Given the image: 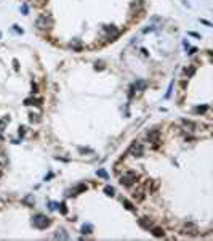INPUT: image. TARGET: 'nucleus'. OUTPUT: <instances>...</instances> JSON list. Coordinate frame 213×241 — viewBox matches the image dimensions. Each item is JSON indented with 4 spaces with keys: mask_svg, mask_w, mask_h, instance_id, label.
Wrapping results in <instances>:
<instances>
[{
    "mask_svg": "<svg viewBox=\"0 0 213 241\" xmlns=\"http://www.w3.org/2000/svg\"><path fill=\"white\" fill-rule=\"evenodd\" d=\"M96 174H98L99 177H103V178H108V172H106V170H103V169H99Z\"/></svg>",
    "mask_w": 213,
    "mask_h": 241,
    "instance_id": "a211bd4d",
    "label": "nucleus"
},
{
    "mask_svg": "<svg viewBox=\"0 0 213 241\" xmlns=\"http://www.w3.org/2000/svg\"><path fill=\"white\" fill-rule=\"evenodd\" d=\"M21 10H22V15H27V5H22Z\"/></svg>",
    "mask_w": 213,
    "mask_h": 241,
    "instance_id": "412c9836",
    "label": "nucleus"
},
{
    "mask_svg": "<svg viewBox=\"0 0 213 241\" xmlns=\"http://www.w3.org/2000/svg\"><path fill=\"white\" fill-rule=\"evenodd\" d=\"M130 153L135 156V158H139V156H143V153H144V150H143V146L141 145H133V146L130 148Z\"/></svg>",
    "mask_w": 213,
    "mask_h": 241,
    "instance_id": "20e7f679",
    "label": "nucleus"
},
{
    "mask_svg": "<svg viewBox=\"0 0 213 241\" xmlns=\"http://www.w3.org/2000/svg\"><path fill=\"white\" fill-rule=\"evenodd\" d=\"M139 225H141V227H146V228H148V227L151 225V222H146V220H139Z\"/></svg>",
    "mask_w": 213,
    "mask_h": 241,
    "instance_id": "aec40b11",
    "label": "nucleus"
},
{
    "mask_svg": "<svg viewBox=\"0 0 213 241\" xmlns=\"http://www.w3.org/2000/svg\"><path fill=\"white\" fill-rule=\"evenodd\" d=\"M55 238L56 239H67V238H69V235H67V232H66L64 228H59V230H56Z\"/></svg>",
    "mask_w": 213,
    "mask_h": 241,
    "instance_id": "39448f33",
    "label": "nucleus"
},
{
    "mask_svg": "<svg viewBox=\"0 0 213 241\" xmlns=\"http://www.w3.org/2000/svg\"><path fill=\"white\" fill-rule=\"evenodd\" d=\"M47 23H48V19L45 18V16H42V18H38L37 26H38V27H47Z\"/></svg>",
    "mask_w": 213,
    "mask_h": 241,
    "instance_id": "6e6552de",
    "label": "nucleus"
},
{
    "mask_svg": "<svg viewBox=\"0 0 213 241\" xmlns=\"http://www.w3.org/2000/svg\"><path fill=\"white\" fill-rule=\"evenodd\" d=\"M195 52H197V48H195V47H192V48H191L188 53H189V55H192V53H195Z\"/></svg>",
    "mask_w": 213,
    "mask_h": 241,
    "instance_id": "5701e85b",
    "label": "nucleus"
},
{
    "mask_svg": "<svg viewBox=\"0 0 213 241\" xmlns=\"http://www.w3.org/2000/svg\"><path fill=\"white\" fill-rule=\"evenodd\" d=\"M183 233H189V235H195L197 233V227L194 225V223H188L186 227H184V230H183Z\"/></svg>",
    "mask_w": 213,
    "mask_h": 241,
    "instance_id": "423d86ee",
    "label": "nucleus"
},
{
    "mask_svg": "<svg viewBox=\"0 0 213 241\" xmlns=\"http://www.w3.org/2000/svg\"><path fill=\"white\" fill-rule=\"evenodd\" d=\"M0 39H2V32H0Z\"/></svg>",
    "mask_w": 213,
    "mask_h": 241,
    "instance_id": "393cba45",
    "label": "nucleus"
},
{
    "mask_svg": "<svg viewBox=\"0 0 213 241\" xmlns=\"http://www.w3.org/2000/svg\"><path fill=\"white\" fill-rule=\"evenodd\" d=\"M122 203H123V206H125L128 211H133V209H135V207H133V204H131V203H130V201H128V199H123Z\"/></svg>",
    "mask_w": 213,
    "mask_h": 241,
    "instance_id": "4468645a",
    "label": "nucleus"
},
{
    "mask_svg": "<svg viewBox=\"0 0 213 241\" xmlns=\"http://www.w3.org/2000/svg\"><path fill=\"white\" fill-rule=\"evenodd\" d=\"M40 103H42L40 100H32V98L24 100V105H40Z\"/></svg>",
    "mask_w": 213,
    "mask_h": 241,
    "instance_id": "9d476101",
    "label": "nucleus"
},
{
    "mask_svg": "<svg viewBox=\"0 0 213 241\" xmlns=\"http://www.w3.org/2000/svg\"><path fill=\"white\" fill-rule=\"evenodd\" d=\"M92 230H93V227H92V225H88V223H87V225H83V227H82V233L88 235V233H92Z\"/></svg>",
    "mask_w": 213,
    "mask_h": 241,
    "instance_id": "f8f14e48",
    "label": "nucleus"
},
{
    "mask_svg": "<svg viewBox=\"0 0 213 241\" xmlns=\"http://www.w3.org/2000/svg\"><path fill=\"white\" fill-rule=\"evenodd\" d=\"M7 164V158H5V154L0 153V166H5Z\"/></svg>",
    "mask_w": 213,
    "mask_h": 241,
    "instance_id": "6ab92c4d",
    "label": "nucleus"
},
{
    "mask_svg": "<svg viewBox=\"0 0 213 241\" xmlns=\"http://www.w3.org/2000/svg\"><path fill=\"white\" fill-rule=\"evenodd\" d=\"M34 201H35V199H34V196L29 195V196H26V198L22 199V203H24V204H34Z\"/></svg>",
    "mask_w": 213,
    "mask_h": 241,
    "instance_id": "9b49d317",
    "label": "nucleus"
},
{
    "mask_svg": "<svg viewBox=\"0 0 213 241\" xmlns=\"http://www.w3.org/2000/svg\"><path fill=\"white\" fill-rule=\"evenodd\" d=\"M200 23H204V24H205V26H211V24H210V23H208V21H205V19H200Z\"/></svg>",
    "mask_w": 213,
    "mask_h": 241,
    "instance_id": "b1692460",
    "label": "nucleus"
},
{
    "mask_svg": "<svg viewBox=\"0 0 213 241\" xmlns=\"http://www.w3.org/2000/svg\"><path fill=\"white\" fill-rule=\"evenodd\" d=\"M32 223H34V227H35V228L43 230V228H47L50 223H52V220H50L47 215H43V214H37V215H34Z\"/></svg>",
    "mask_w": 213,
    "mask_h": 241,
    "instance_id": "f257e3e1",
    "label": "nucleus"
},
{
    "mask_svg": "<svg viewBox=\"0 0 213 241\" xmlns=\"http://www.w3.org/2000/svg\"><path fill=\"white\" fill-rule=\"evenodd\" d=\"M37 84H32V93H37Z\"/></svg>",
    "mask_w": 213,
    "mask_h": 241,
    "instance_id": "4be33fe9",
    "label": "nucleus"
},
{
    "mask_svg": "<svg viewBox=\"0 0 213 241\" xmlns=\"http://www.w3.org/2000/svg\"><path fill=\"white\" fill-rule=\"evenodd\" d=\"M58 209L61 211V214H66V212H67V207H66V204H64V203L58 204Z\"/></svg>",
    "mask_w": 213,
    "mask_h": 241,
    "instance_id": "f3484780",
    "label": "nucleus"
},
{
    "mask_svg": "<svg viewBox=\"0 0 213 241\" xmlns=\"http://www.w3.org/2000/svg\"><path fill=\"white\" fill-rule=\"evenodd\" d=\"M207 109H208V106H197L194 111H195V113H205Z\"/></svg>",
    "mask_w": 213,
    "mask_h": 241,
    "instance_id": "dca6fc26",
    "label": "nucleus"
},
{
    "mask_svg": "<svg viewBox=\"0 0 213 241\" xmlns=\"http://www.w3.org/2000/svg\"><path fill=\"white\" fill-rule=\"evenodd\" d=\"M8 121H10V117H8V116H5L3 119H0V130H3V127H5V124H7Z\"/></svg>",
    "mask_w": 213,
    "mask_h": 241,
    "instance_id": "2eb2a0df",
    "label": "nucleus"
},
{
    "mask_svg": "<svg viewBox=\"0 0 213 241\" xmlns=\"http://www.w3.org/2000/svg\"><path fill=\"white\" fill-rule=\"evenodd\" d=\"M152 235H154V236H157V238H160V236H164V230H162V228H154L152 230Z\"/></svg>",
    "mask_w": 213,
    "mask_h": 241,
    "instance_id": "1a4fd4ad",
    "label": "nucleus"
},
{
    "mask_svg": "<svg viewBox=\"0 0 213 241\" xmlns=\"http://www.w3.org/2000/svg\"><path fill=\"white\" fill-rule=\"evenodd\" d=\"M104 193L108 195V196H114V193H115V190L112 188V187H106V188H104Z\"/></svg>",
    "mask_w": 213,
    "mask_h": 241,
    "instance_id": "ddd939ff",
    "label": "nucleus"
},
{
    "mask_svg": "<svg viewBox=\"0 0 213 241\" xmlns=\"http://www.w3.org/2000/svg\"><path fill=\"white\" fill-rule=\"evenodd\" d=\"M136 178H138L136 172H133V170H127V172L120 177V183H122V185H125V187H130V185H133L135 182H136Z\"/></svg>",
    "mask_w": 213,
    "mask_h": 241,
    "instance_id": "f03ea898",
    "label": "nucleus"
},
{
    "mask_svg": "<svg viewBox=\"0 0 213 241\" xmlns=\"http://www.w3.org/2000/svg\"><path fill=\"white\" fill-rule=\"evenodd\" d=\"M85 190H87V185H77V187L72 190V193H69V195H78V193L85 191Z\"/></svg>",
    "mask_w": 213,
    "mask_h": 241,
    "instance_id": "0eeeda50",
    "label": "nucleus"
},
{
    "mask_svg": "<svg viewBox=\"0 0 213 241\" xmlns=\"http://www.w3.org/2000/svg\"><path fill=\"white\" fill-rule=\"evenodd\" d=\"M146 87H148V82H146V81H136V82L133 84L131 90H133V92H135V90H136V92H143ZM133 92H131V93H133Z\"/></svg>",
    "mask_w": 213,
    "mask_h": 241,
    "instance_id": "7ed1b4c3",
    "label": "nucleus"
}]
</instances>
